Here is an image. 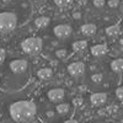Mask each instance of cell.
<instances>
[{"label":"cell","instance_id":"6da1fadb","mask_svg":"<svg viewBox=\"0 0 123 123\" xmlns=\"http://www.w3.org/2000/svg\"><path fill=\"white\" fill-rule=\"evenodd\" d=\"M36 115V105L32 101H17L10 106V116L16 122L31 121Z\"/></svg>","mask_w":123,"mask_h":123},{"label":"cell","instance_id":"7a4b0ae2","mask_svg":"<svg viewBox=\"0 0 123 123\" xmlns=\"http://www.w3.org/2000/svg\"><path fill=\"white\" fill-rule=\"evenodd\" d=\"M17 17L14 12L0 14V33H10L16 27Z\"/></svg>","mask_w":123,"mask_h":123},{"label":"cell","instance_id":"3957f363","mask_svg":"<svg viewBox=\"0 0 123 123\" xmlns=\"http://www.w3.org/2000/svg\"><path fill=\"white\" fill-rule=\"evenodd\" d=\"M42 39L37 38V37H31L26 38L24 42L21 43V48L26 54L30 55H36L42 50Z\"/></svg>","mask_w":123,"mask_h":123},{"label":"cell","instance_id":"277c9868","mask_svg":"<svg viewBox=\"0 0 123 123\" xmlns=\"http://www.w3.org/2000/svg\"><path fill=\"white\" fill-rule=\"evenodd\" d=\"M27 62L24 60V59H16V60H12L10 63V69L14 74H22L27 70Z\"/></svg>","mask_w":123,"mask_h":123},{"label":"cell","instance_id":"5b68a950","mask_svg":"<svg viewBox=\"0 0 123 123\" xmlns=\"http://www.w3.org/2000/svg\"><path fill=\"white\" fill-rule=\"evenodd\" d=\"M71 32H73V30H71V27L69 25H59V26L54 27V35L60 39L68 38L71 35Z\"/></svg>","mask_w":123,"mask_h":123},{"label":"cell","instance_id":"8992f818","mask_svg":"<svg viewBox=\"0 0 123 123\" xmlns=\"http://www.w3.org/2000/svg\"><path fill=\"white\" fill-rule=\"evenodd\" d=\"M84 70H85V65L83 62H74L68 67V71L71 76H79L84 73Z\"/></svg>","mask_w":123,"mask_h":123},{"label":"cell","instance_id":"52a82bcc","mask_svg":"<svg viewBox=\"0 0 123 123\" xmlns=\"http://www.w3.org/2000/svg\"><path fill=\"white\" fill-rule=\"evenodd\" d=\"M65 92L63 89H52L50 91H48V98L52 102H60L64 98Z\"/></svg>","mask_w":123,"mask_h":123},{"label":"cell","instance_id":"ba28073f","mask_svg":"<svg viewBox=\"0 0 123 123\" xmlns=\"http://www.w3.org/2000/svg\"><path fill=\"white\" fill-rule=\"evenodd\" d=\"M90 101H91L92 105L101 106L107 101V95L105 94V92H95V94H92L90 96Z\"/></svg>","mask_w":123,"mask_h":123},{"label":"cell","instance_id":"9c48e42d","mask_svg":"<svg viewBox=\"0 0 123 123\" xmlns=\"http://www.w3.org/2000/svg\"><path fill=\"white\" fill-rule=\"evenodd\" d=\"M91 53L95 57H101L107 53V46L106 44H96L91 48Z\"/></svg>","mask_w":123,"mask_h":123},{"label":"cell","instance_id":"30bf717a","mask_svg":"<svg viewBox=\"0 0 123 123\" xmlns=\"http://www.w3.org/2000/svg\"><path fill=\"white\" fill-rule=\"evenodd\" d=\"M81 33L85 36H92L96 33V26L94 24H85L81 26Z\"/></svg>","mask_w":123,"mask_h":123},{"label":"cell","instance_id":"8fae6325","mask_svg":"<svg viewBox=\"0 0 123 123\" xmlns=\"http://www.w3.org/2000/svg\"><path fill=\"white\" fill-rule=\"evenodd\" d=\"M37 75H38L39 79H42V80H49L50 78L53 76V71H52L50 68H42V69L38 70Z\"/></svg>","mask_w":123,"mask_h":123},{"label":"cell","instance_id":"7c38bea8","mask_svg":"<svg viewBox=\"0 0 123 123\" xmlns=\"http://www.w3.org/2000/svg\"><path fill=\"white\" fill-rule=\"evenodd\" d=\"M111 69L115 73H121L123 71V59H115L111 63Z\"/></svg>","mask_w":123,"mask_h":123},{"label":"cell","instance_id":"4fadbf2b","mask_svg":"<svg viewBox=\"0 0 123 123\" xmlns=\"http://www.w3.org/2000/svg\"><path fill=\"white\" fill-rule=\"evenodd\" d=\"M48 24H49V18L46 17V16H41V17H38L36 21H35V25H36L37 27H39V28H44V27H47Z\"/></svg>","mask_w":123,"mask_h":123},{"label":"cell","instance_id":"5bb4252c","mask_svg":"<svg viewBox=\"0 0 123 123\" xmlns=\"http://www.w3.org/2000/svg\"><path fill=\"white\" fill-rule=\"evenodd\" d=\"M86 47H87L86 41H78V42L73 43V48L75 52H83L84 49H86Z\"/></svg>","mask_w":123,"mask_h":123},{"label":"cell","instance_id":"9a60e30c","mask_svg":"<svg viewBox=\"0 0 123 123\" xmlns=\"http://www.w3.org/2000/svg\"><path fill=\"white\" fill-rule=\"evenodd\" d=\"M106 33H107V36H110V37H116V36H118V33H119V26L113 25V26L107 27V28H106Z\"/></svg>","mask_w":123,"mask_h":123},{"label":"cell","instance_id":"2e32d148","mask_svg":"<svg viewBox=\"0 0 123 123\" xmlns=\"http://www.w3.org/2000/svg\"><path fill=\"white\" fill-rule=\"evenodd\" d=\"M68 111H69V105L67 104H59L57 106V112L59 115H65Z\"/></svg>","mask_w":123,"mask_h":123},{"label":"cell","instance_id":"e0dca14e","mask_svg":"<svg viewBox=\"0 0 123 123\" xmlns=\"http://www.w3.org/2000/svg\"><path fill=\"white\" fill-rule=\"evenodd\" d=\"M54 3H55L58 6L64 7V6H68V5H70L71 3H73V0H54Z\"/></svg>","mask_w":123,"mask_h":123},{"label":"cell","instance_id":"ac0fdd59","mask_svg":"<svg viewBox=\"0 0 123 123\" xmlns=\"http://www.w3.org/2000/svg\"><path fill=\"white\" fill-rule=\"evenodd\" d=\"M102 79H104L102 74H94V75L91 76L92 83H95V84H100V83H102Z\"/></svg>","mask_w":123,"mask_h":123},{"label":"cell","instance_id":"d6986e66","mask_svg":"<svg viewBox=\"0 0 123 123\" xmlns=\"http://www.w3.org/2000/svg\"><path fill=\"white\" fill-rule=\"evenodd\" d=\"M116 96H117L118 100L123 101V87H118V89L116 90Z\"/></svg>","mask_w":123,"mask_h":123},{"label":"cell","instance_id":"ffe728a7","mask_svg":"<svg viewBox=\"0 0 123 123\" xmlns=\"http://www.w3.org/2000/svg\"><path fill=\"white\" fill-rule=\"evenodd\" d=\"M55 55L60 59V58H64L65 55H67V50L65 49H59V50H57L55 52Z\"/></svg>","mask_w":123,"mask_h":123},{"label":"cell","instance_id":"44dd1931","mask_svg":"<svg viewBox=\"0 0 123 123\" xmlns=\"http://www.w3.org/2000/svg\"><path fill=\"white\" fill-rule=\"evenodd\" d=\"M106 1L105 0H94V5L96 7H102V6H105Z\"/></svg>","mask_w":123,"mask_h":123},{"label":"cell","instance_id":"7402d4cb","mask_svg":"<svg viewBox=\"0 0 123 123\" xmlns=\"http://www.w3.org/2000/svg\"><path fill=\"white\" fill-rule=\"evenodd\" d=\"M118 4H119L118 0H108V6L110 7H116V6H118Z\"/></svg>","mask_w":123,"mask_h":123},{"label":"cell","instance_id":"603a6c76","mask_svg":"<svg viewBox=\"0 0 123 123\" xmlns=\"http://www.w3.org/2000/svg\"><path fill=\"white\" fill-rule=\"evenodd\" d=\"M5 55H6V53H5V50H4V49H1V48H0V64H1L5 60Z\"/></svg>","mask_w":123,"mask_h":123},{"label":"cell","instance_id":"cb8c5ba5","mask_svg":"<svg viewBox=\"0 0 123 123\" xmlns=\"http://www.w3.org/2000/svg\"><path fill=\"white\" fill-rule=\"evenodd\" d=\"M81 102H83V100H81L80 97H78V98L74 100V104H75V105H81Z\"/></svg>","mask_w":123,"mask_h":123},{"label":"cell","instance_id":"d4e9b609","mask_svg":"<svg viewBox=\"0 0 123 123\" xmlns=\"http://www.w3.org/2000/svg\"><path fill=\"white\" fill-rule=\"evenodd\" d=\"M64 123H78V121H75V119H69V121H65Z\"/></svg>","mask_w":123,"mask_h":123},{"label":"cell","instance_id":"484cf974","mask_svg":"<svg viewBox=\"0 0 123 123\" xmlns=\"http://www.w3.org/2000/svg\"><path fill=\"white\" fill-rule=\"evenodd\" d=\"M74 17H80V14H74Z\"/></svg>","mask_w":123,"mask_h":123},{"label":"cell","instance_id":"4316f807","mask_svg":"<svg viewBox=\"0 0 123 123\" xmlns=\"http://www.w3.org/2000/svg\"><path fill=\"white\" fill-rule=\"evenodd\" d=\"M4 3H9V1H11V0H3Z\"/></svg>","mask_w":123,"mask_h":123},{"label":"cell","instance_id":"83f0119b","mask_svg":"<svg viewBox=\"0 0 123 123\" xmlns=\"http://www.w3.org/2000/svg\"><path fill=\"white\" fill-rule=\"evenodd\" d=\"M96 123H100V122H96Z\"/></svg>","mask_w":123,"mask_h":123}]
</instances>
